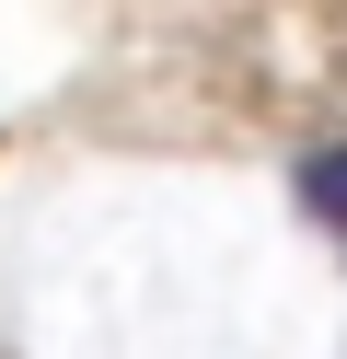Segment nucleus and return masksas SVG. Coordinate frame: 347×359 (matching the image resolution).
Masks as SVG:
<instances>
[{"instance_id": "obj_1", "label": "nucleus", "mask_w": 347, "mask_h": 359, "mask_svg": "<svg viewBox=\"0 0 347 359\" xmlns=\"http://www.w3.org/2000/svg\"><path fill=\"white\" fill-rule=\"evenodd\" d=\"M301 209H313L324 232H347V140H324V151H301Z\"/></svg>"}]
</instances>
